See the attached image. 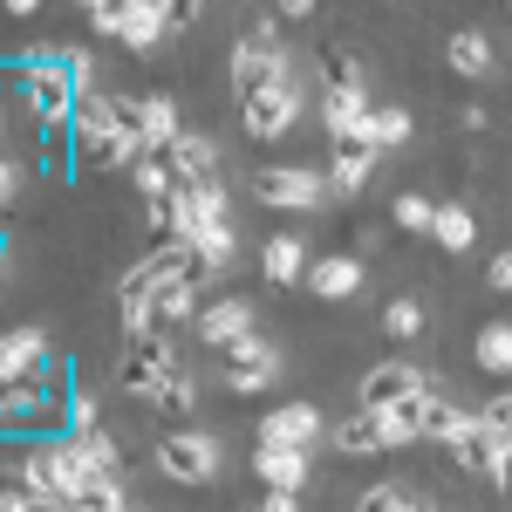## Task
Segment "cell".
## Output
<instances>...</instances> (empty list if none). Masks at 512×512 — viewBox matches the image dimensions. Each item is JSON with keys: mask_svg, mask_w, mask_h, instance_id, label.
I'll return each mask as SVG.
<instances>
[{"mask_svg": "<svg viewBox=\"0 0 512 512\" xmlns=\"http://www.w3.org/2000/svg\"><path fill=\"white\" fill-rule=\"evenodd\" d=\"M280 82H294V55H287V41L274 35V14H267L260 28H246V35L233 41V96H239V110L260 103L267 89H280Z\"/></svg>", "mask_w": 512, "mask_h": 512, "instance_id": "cell-1", "label": "cell"}, {"mask_svg": "<svg viewBox=\"0 0 512 512\" xmlns=\"http://www.w3.org/2000/svg\"><path fill=\"white\" fill-rule=\"evenodd\" d=\"M171 369H178V349L164 342V328H130V335H123V355H117V390L123 396L158 403Z\"/></svg>", "mask_w": 512, "mask_h": 512, "instance_id": "cell-2", "label": "cell"}, {"mask_svg": "<svg viewBox=\"0 0 512 512\" xmlns=\"http://www.w3.org/2000/svg\"><path fill=\"white\" fill-rule=\"evenodd\" d=\"M151 458H158L164 478H178V485H219V472H226V444L212 431H158V444H151Z\"/></svg>", "mask_w": 512, "mask_h": 512, "instance_id": "cell-3", "label": "cell"}, {"mask_svg": "<svg viewBox=\"0 0 512 512\" xmlns=\"http://www.w3.org/2000/svg\"><path fill=\"white\" fill-rule=\"evenodd\" d=\"M253 198L274 205V212H321L328 205V171H308V164H260L253 171Z\"/></svg>", "mask_w": 512, "mask_h": 512, "instance_id": "cell-4", "label": "cell"}, {"mask_svg": "<svg viewBox=\"0 0 512 512\" xmlns=\"http://www.w3.org/2000/svg\"><path fill=\"white\" fill-rule=\"evenodd\" d=\"M431 390V369L424 362H410V355H390V362H369V376H362V410H396V403H410V396Z\"/></svg>", "mask_w": 512, "mask_h": 512, "instance_id": "cell-5", "label": "cell"}, {"mask_svg": "<svg viewBox=\"0 0 512 512\" xmlns=\"http://www.w3.org/2000/svg\"><path fill=\"white\" fill-rule=\"evenodd\" d=\"M301 110H308V96H301V76H294V82H280V89H267L260 103H246V110H239V123H246V137L280 144V137L301 123Z\"/></svg>", "mask_w": 512, "mask_h": 512, "instance_id": "cell-6", "label": "cell"}, {"mask_svg": "<svg viewBox=\"0 0 512 512\" xmlns=\"http://www.w3.org/2000/svg\"><path fill=\"white\" fill-rule=\"evenodd\" d=\"M55 417H62V383L48 390V383H14V390H0V424L21 437V431H55Z\"/></svg>", "mask_w": 512, "mask_h": 512, "instance_id": "cell-7", "label": "cell"}, {"mask_svg": "<svg viewBox=\"0 0 512 512\" xmlns=\"http://www.w3.org/2000/svg\"><path fill=\"white\" fill-rule=\"evenodd\" d=\"M41 376H55V369H48V335H41L35 321L7 328V342H0V390H14V383H41Z\"/></svg>", "mask_w": 512, "mask_h": 512, "instance_id": "cell-8", "label": "cell"}, {"mask_svg": "<svg viewBox=\"0 0 512 512\" xmlns=\"http://www.w3.org/2000/svg\"><path fill=\"white\" fill-rule=\"evenodd\" d=\"M198 342H205V349H233V342H246V335H253V301H246V294H219V301H205V308H198Z\"/></svg>", "mask_w": 512, "mask_h": 512, "instance_id": "cell-9", "label": "cell"}, {"mask_svg": "<svg viewBox=\"0 0 512 512\" xmlns=\"http://www.w3.org/2000/svg\"><path fill=\"white\" fill-rule=\"evenodd\" d=\"M321 431H328V417L315 403H280V410L260 417V444H280V451H315Z\"/></svg>", "mask_w": 512, "mask_h": 512, "instance_id": "cell-10", "label": "cell"}, {"mask_svg": "<svg viewBox=\"0 0 512 512\" xmlns=\"http://www.w3.org/2000/svg\"><path fill=\"white\" fill-rule=\"evenodd\" d=\"M376 164H383V151H376L369 137H342V144H328V192L355 198L369 178H376Z\"/></svg>", "mask_w": 512, "mask_h": 512, "instance_id": "cell-11", "label": "cell"}, {"mask_svg": "<svg viewBox=\"0 0 512 512\" xmlns=\"http://www.w3.org/2000/svg\"><path fill=\"white\" fill-rule=\"evenodd\" d=\"M171 28H178V21H171L164 0H123V35L117 41L130 48V55H158Z\"/></svg>", "mask_w": 512, "mask_h": 512, "instance_id": "cell-12", "label": "cell"}, {"mask_svg": "<svg viewBox=\"0 0 512 512\" xmlns=\"http://www.w3.org/2000/svg\"><path fill=\"white\" fill-rule=\"evenodd\" d=\"M362 274H369V267H362L355 253H321L301 287H308L315 301H355V294H362Z\"/></svg>", "mask_w": 512, "mask_h": 512, "instance_id": "cell-13", "label": "cell"}, {"mask_svg": "<svg viewBox=\"0 0 512 512\" xmlns=\"http://www.w3.org/2000/svg\"><path fill=\"white\" fill-rule=\"evenodd\" d=\"M164 158H171V171H178V185H185V192H198V185H219V144H212L205 130H185V137H178Z\"/></svg>", "mask_w": 512, "mask_h": 512, "instance_id": "cell-14", "label": "cell"}, {"mask_svg": "<svg viewBox=\"0 0 512 512\" xmlns=\"http://www.w3.org/2000/svg\"><path fill=\"white\" fill-rule=\"evenodd\" d=\"M328 444H335L342 458H376V451H390V424H383L376 410H355L342 424H328Z\"/></svg>", "mask_w": 512, "mask_h": 512, "instance_id": "cell-15", "label": "cell"}, {"mask_svg": "<svg viewBox=\"0 0 512 512\" xmlns=\"http://www.w3.org/2000/svg\"><path fill=\"white\" fill-rule=\"evenodd\" d=\"M253 478L267 492H301L308 485V451H280V444H253Z\"/></svg>", "mask_w": 512, "mask_h": 512, "instance_id": "cell-16", "label": "cell"}, {"mask_svg": "<svg viewBox=\"0 0 512 512\" xmlns=\"http://www.w3.org/2000/svg\"><path fill=\"white\" fill-rule=\"evenodd\" d=\"M444 451H451V458H458V465H465L472 478H499V458H506V451H499V437L485 431L478 417H465V431L451 437Z\"/></svg>", "mask_w": 512, "mask_h": 512, "instance_id": "cell-17", "label": "cell"}, {"mask_svg": "<svg viewBox=\"0 0 512 512\" xmlns=\"http://www.w3.org/2000/svg\"><path fill=\"white\" fill-rule=\"evenodd\" d=\"M465 417L472 410H458L444 390H424L417 396V444H451V437L465 431Z\"/></svg>", "mask_w": 512, "mask_h": 512, "instance_id": "cell-18", "label": "cell"}, {"mask_svg": "<svg viewBox=\"0 0 512 512\" xmlns=\"http://www.w3.org/2000/svg\"><path fill=\"white\" fill-rule=\"evenodd\" d=\"M308 267H315V260H308V246H301L294 233H274L267 246H260V274L274 280V287H294V280H308Z\"/></svg>", "mask_w": 512, "mask_h": 512, "instance_id": "cell-19", "label": "cell"}, {"mask_svg": "<svg viewBox=\"0 0 512 512\" xmlns=\"http://www.w3.org/2000/svg\"><path fill=\"white\" fill-rule=\"evenodd\" d=\"M321 89H335V96H369V69H362V55L342 48V41H328V48H321Z\"/></svg>", "mask_w": 512, "mask_h": 512, "instance_id": "cell-20", "label": "cell"}, {"mask_svg": "<svg viewBox=\"0 0 512 512\" xmlns=\"http://www.w3.org/2000/svg\"><path fill=\"white\" fill-rule=\"evenodd\" d=\"M76 151H82V171H130L137 164V144L123 130H89V137H76Z\"/></svg>", "mask_w": 512, "mask_h": 512, "instance_id": "cell-21", "label": "cell"}, {"mask_svg": "<svg viewBox=\"0 0 512 512\" xmlns=\"http://www.w3.org/2000/svg\"><path fill=\"white\" fill-rule=\"evenodd\" d=\"M151 410H158L171 431H185V424H192V410H198V376L185 369V362L164 376V390H158V403H151Z\"/></svg>", "mask_w": 512, "mask_h": 512, "instance_id": "cell-22", "label": "cell"}, {"mask_svg": "<svg viewBox=\"0 0 512 512\" xmlns=\"http://www.w3.org/2000/svg\"><path fill=\"white\" fill-rule=\"evenodd\" d=\"M444 62L458 69V76H492V35L485 28H458V35H444Z\"/></svg>", "mask_w": 512, "mask_h": 512, "instance_id": "cell-23", "label": "cell"}, {"mask_svg": "<svg viewBox=\"0 0 512 512\" xmlns=\"http://www.w3.org/2000/svg\"><path fill=\"white\" fill-rule=\"evenodd\" d=\"M472 362L485 369V376H512V321L499 315V321H485L472 335Z\"/></svg>", "mask_w": 512, "mask_h": 512, "instance_id": "cell-24", "label": "cell"}, {"mask_svg": "<svg viewBox=\"0 0 512 512\" xmlns=\"http://www.w3.org/2000/svg\"><path fill=\"white\" fill-rule=\"evenodd\" d=\"M431 239L444 246V253H472V246H478V212H472V205H444Z\"/></svg>", "mask_w": 512, "mask_h": 512, "instance_id": "cell-25", "label": "cell"}, {"mask_svg": "<svg viewBox=\"0 0 512 512\" xmlns=\"http://www.w3.org/2000/svg\"><path fill=\"white\" fill-rule=\"evenodd\" d=\"M437 198H424V192H396L390 198V226L396 233H437Z\"/></svg>", "mask_w": 512, "mask_h": 512, "instance_id": "cell-26", "label": "cell"}, {"mask_svg": "<svg viewBox=\"0 0 512 512\" xmlns=\"http://www.w3.org/2000/svg\"><path fill=\"white\" fill-rule=\"evenodd\" d=\"M130 185L151 198V205H164V198L185 192V185H178V171H171V158H137V164H130Z\"/></svg>", "mask_w": 512, "mask_h": 512, "instance_id": "cell-27", "label": "cell"}, {"mask_svg": "<svg viewBox=\"0 0 512 512\" xmlns=\"http://www.w3.org/2000/svg\"><path fill=\"white\" fill-rule=\"evenodd\" d=\"M410 130H417V123H410L403 103H376V117H369V144H376V151H403Z\"/></svg>", "mask_w": 512, "mask_h": 512, "instance_id": "cell-28", "label": "cell"}, {"mask_svg": "<svg viewBox=\"0 0 512 512\" xmlns=\"http://www.w3.org/2000/svg\"><path fill=\"white\" fill-rule=\"evenodd\" d=\"M219 383H226L233 396H260V390H274V383H280V349L267 355V362H239V369H226Z\"/></svg>", "mask_w": 512, "mask_h": 512, "instance_id": "cell-29", "label": "cell"}, {"mask_svg": "<svg viewBox=\"0 0 512 512\" xmlns=\"http://www.w3.org/2000/svg\"><path fill=\"white\" fill-rule=\"evenodd\" d=\"M424 301H417V294H396L390 308H383V335H396V342H417V335H424Z\"/></svg>", "mask_w": 512, "mask_h": 512, "instance_id": "cell-30", "label": "cell"}, {"mask_svg": "<svg viewBox=\"0 0 512 512\" xmlns=\"http://www.w3.org/2000/svg\"><path fill=\"white\" fill-rule=\"evenodd\" d=\"M403 506H410V492H403V485H369V492L355 499V512H403Z\"/></svg>", "mask_w": 512, "mask_h": 512, "instance_id": "cell-31", "label": "cell"}, {"mask_svg": "<svg viewBox=\"0 0 512 512\" xmlns=\"http://www.w3.org/2000/svg\"><path fill=\"white\" fill-rule=\"evenodd\" d=\"M82 21H89L96 35H110V41H117V35H123V0H103V7L89 0V7H82Z\"/></svg>", "mask_w": 512, "mask_h": 512, "instance_id": "cell-32", "label": "cell"}, {"mask_svg": "<svg viewBox=\"0 0 512 512\" xmlns=\"http://www.w3.org/2000/svg\"><path fill=\"white\" fill-rule=\"evenodd\" d=\"M267 355H274V342H267V335L253 328L246 342H233V349H226V369H239V362H267Z\"/></svg>", "mask_w": 512, "mask_h": 512, "instance_id": "cell-33", "label": "cell"}, {"mask_svg": "<svg viewBox=\"0 0 512 512\" xmlns=\"http://www.w3.org/2000/svg\"><path fill=\"white\" fill-rule=\"evenodd\" d=\"M21 185H28V164H21V158H0V198H7V205H21Z\"/></svg>", "mask_w": 512, "mask_h": 512, "instance_id": "cell-34", "label": "cell"}, {"mask_svg": "<svg viewBox=\"0 0 512 512\" xmlns=\"http://www.w3.org/2000/svg\"><path fill=\"white\" fill-rule=\"evenodd\" d=\"M0 512H41V499L21 485V478H7V492H0Z\"/></svg>", "mask_w": 512, "mask_h": 512, "instance_id": "cell-35", "label": "cell"}, {"mask_svg": "<svg viewBox=\"0 0 512 512\" xmlns=\"http://www.w3.org/2000/svg\"><path fill=\"white\" fill-rule=\"evenodd\" d=\"M485 287H492V294H512V246H506V253H492V267H485Z\"/></svg>", "mask_w": 512, "mask_h": 512, "instance_id": "cell-36", "label": "cell"}, {"mask_svg": "<svg viewBox=\"0 0 512 512\" xmlns=\"http://www.w3.org/2000/svg\"><path fill=\"white\" fill-rule=\"evenodd\" d=\"M260 512H301V492H260Z\"/></svg>", "mask_w": 512, "mask_h": 512, "instance_id": "cell-37", "label": "cell"}, {"mask_svg": "<svg viewBox=\"0 0 512 512\" xmlns=\"http://www.w3.org/2000/svg\"><path fill=\"white\" fill-rule=\"evenodd\" d=\"M492 485H506V492H512V451L499 458V478H492Z\"/></svg>", "mask_w": 512, "mask_h": 512, "instance_id": "cell-38", "label": "cell"}]
</instances>
